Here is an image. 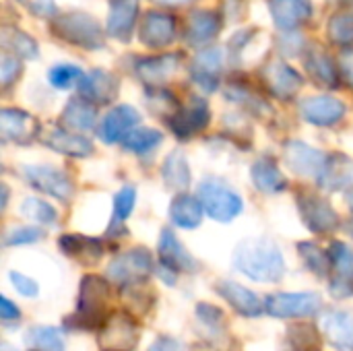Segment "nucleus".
<instances>
[{"label": "nucleus", "instance_id": "nucleus-21", "mask_svg": "<svg viewBox=\"0 0 353 351\" xmlns=\"http://www.w3.org/2000/svg\"><path fill=\"white\" fill-rule=\"evenodd\" d=\"M221 66H223V52L219 48H211V50L196 54L190 66V74L203 91L211 93L219 87Z\"/></svg>", "mask_w": 353, "mask_h": 351}, {"label": "nucleus", "instance_id": "nucleus-3", "mask_svg": "<svg viewBox=\"0 0 353 351\" xmlns=\"http://www.w3.org/2000/svg\"><path fill=\"white\" fill-rule=\"evenodd\" d=\"M50 29L62 41H68L85 50H99L105 46V35L101 31V25L85 12H68L56 17L50 23Z\"/></svg>", "mask_w": 353, "mask_h": 351}, {"label": "nucleus", "instance_id": "nucleus-30", "mask_svg": "<svg viewBox=\"0 0 353 351\" xmlns=\"http://www.w3.org/2000/svg\"><path fill=\"white\" fill-rule=\"evenodd\" d=\"M203 203L192 194H178L170 205V219L182 230H194L203 221Z\"/></svg>", "mask_w": 353, "mask_h": 351}, {"label": "nucleus", "instance_id": "nucleus-48", "mask_svg": "<svg viewBox=\"0 0 353 351\" xmlns=\"http://www.w3.org/2000/svg\"><path fill=\"white\" fill-rule=\"evenodd\" d=\"M339 72L343 77V81L353 87V50H345L341 54V60H339Z\"/></svg>", "mask_w": 353, "mask_h": 351}, {"label": "nucleus", "instance_id": "nucleus-22", "mask_svg": "<svg viewBox=\"0 0 353 351\" xmlns=\"http://www.w3.org/2000/svg\"><path fill=\"white\" fill-rule=\"evenodd\" d=\"M81 95L91 101V103H112L118 97V79L114 74H110L108 70H93L89 74L83 77V81L79 83Z\"/></svg>", "mask_w": 353, "mask_h": 351}, {"label": "nucleus", "instance_id": "nucleus-18", "mask_svg": "<svg viewBox=\"0 0 353 351\" xmlns=\"http://www.w3.org/2000/svg\"><path fill=\"white\" fill-rule=\"evenodd\" d=\"M180 64H182V54L170 52V54L139 60L134 70L143 83H147L149 87H159L180 68Z\"/></svg>", "mask_w": 353, "mask_h": 351}, {"label": "nucleus", "instance_id": "nucleus-6", "mask_svg": "<svg viewBox=\"0 0 353 351\" xmlns=\"http://www.w3.org/2000/svg\"><path fill=\"white\" fill-rule=\"evenodd\" d=\"M323 306V300L314 292L302 294H273L265 302V312L275 319H308Z\"/></svg>", "mask_w": 353, "mask_h": 351}, {"label": "nucleus", "instance_id": "nucleus-31", "mask_svg": "<svg viewBox=\"0 0 353 351\" xmlns=\"http://www.w3.org/2000/svg\"><path fill=\"white\" fill-rule=\"evenodd\" d=\"M306 68L321 87H331V89L339 87L337 68H335L331 56L325 54V50H321V48L310 50V54L306 56Z\"/></svg>", "mask_w": 353, "mask_h": 351}, {"label": "nucleus", "instance_id": "nucleus-7", "mask_svg": "<svg viewBox=\"0 0 353 351\" xmlns=\"http://www.w3.org/2000/svg\"><path fill=\"white\" fill-rule=\"evenodd\" d=\"M139 341V329L130 314L116 312L99 329V348L103 351H132Z\"/></svg>", "mask_w": 353, "mask_h": 351}, {"label": "nucleus", "instance_id": "nucleus-37", "mask_svg": "<svg viewBox=\"0 0 353 351\" xmlns=\"http://www.w3.org/2000/svg\"><path fill=\"white\" fill-rule=\"evenodd\" d=\"M298 252H300V257L304 259L306 267H308L314 275H319V277H327L329 271L333 269L329 252L321 250V248H319L316 244H312V242H300V244H298Z\"/></svg>", "mask_w": 353, "mask_h": 351}, {"label": "nucleus", "instance_id": "nucleus-10", "mask_svg": "<svg viewBox=\"0 0 353 351\" xmlns=\"http://www.w3.org/2000/svg\"><path fill=\"white\" fill-rule=\"evenodd\" d=\"M261 77L267 89L279 99H292L304 85L302 74L290 64H285L283 60H269L263 66Z\"/></svg>", "mask_w": 353, "mask_h": 351}, {"label": "nucleus", "instance_id": "nucleus-12", "mask_svg": "<svg viewBox=\"0 0 353 351\" xmlns=\"http://www.w3.org/2000/svg\"><path fill=\"white\" fill-rule=\"evenodd\" d=\"M139 124H141V114L132 106L122 103V106H116L114 110H110L108 116L101 120L99 137L108 145L122 143Z\"/></svg>", "mask_w": 353, "mask_h": 351}, {"label": "nucleus", "instance_id": "nucleus-16", "mask_svg": "<svg viewBox=\"0 0 353 351\" xmlns=\"http://www.w3.org/2000/svg\"><path fill=\"white\" fill-rule=\"evenodd\" d=\"M300 114L304 120L316 126H333L345 116V106L337 97L316 95L308 97L300 103Z\"/></svg>", "mask_w": 353, "mask_h": 351}, {"label": "nucleus", "instance_id": "nucleus-54", "mask_svg": "<svg viewBox=\"0 0 353 351\" xmlns=\"http://www.w3.org/2000/svg\"><path fill=\"white\" fill-rule=\"evenodd\" d=\"M2 351H14V350H12V348H8L6 343H2Z\"/></svg>", "mask_w": 353, "mask_h": 351}, {"label": "nucleus", "instance_id": "nucleus-47", "mask_svg": "<svg viewBox=\"0 0 353 351\" xmlns=\"http://www.w3.org/2000/svg\"><path fill=\"white\" fill-rule=\"evenodd\" d=\"M8 277H10V283L14 285V290H17L21 296H25V298H35V296H37L39 288H37V283H35L31 277H27V275H23V273H17V271H10Z\"/></svg>", "mask_w": 353, "mask_h": 351}, {"label": "nucleus", "instance_id": "nucleus-45", "mask_svg": "<svg viewBox=\"0 0 353 351\" xmlns=\"http://www.w3.org/2000/svg\"><path fill=\"white\" fill-rule=\"evenodd\" d=\"M19 74H21V60L17 54L6 50L0 58V81H2V85L8 87L14 79H19Z\"/></svg>", "mask_w": 353, "mask_h": 351}, {"label": "nucleus", "instance_id": "nucleus-43", "mask_svg": "<svg viewBox=\"0 0 353 351\" xmlns=\"http://www.w3.org/2000/svg\"><path fill=\"white\" fill-rule=\"evenodd\" d=\"M134 201H137V190H134V186H124V188L116 194V199H114V221H112V225H116V230L122 228V223H124V221L128 219V215L132 213ZM122 230H124V228H122Z\"/></svg>", "mask_w": 353, "mask_h": 351}, {"label": "nucleus", "instance_id": "nucleus-53", "mask_svg": "<svg viewBox=\"0 0 353 351\" xmlns=\"http://www.w3.org/2000/svg\"><path fill=\"white\" fill-rule=\"evenodd\" d=\"M153 2L161 6H184V4H192L194 0H153Z\"/></svg>", "mask_w": 353, "mask_h": 351}, {"label": "nucleus", "instance_id": "nucleus-1", "mask_svg": "<svg viewBox=\"0 0 353 351\" xmlns=\"http://www.w3.org/2000/svg\"><path fill=\"white\" fill-rule=\"evenodd\" d=\"M234 267L259 283H277L285 275V261L279 246L267 238H250L236 246Z\"/></svg>", "mask_w": 353, "mask_h": 351}, {"label": "nucleus", "instance_id": "nucleus-15", "mask_svg": "<svg viewBox=\"0 0 353 351\" xmlns=\"http://www.w3.org/2000/svg\"><path fill=\"white\" fill-rule=\"evenodd\" d=\"M176 39V19L161 10H149L141 23V41L153 50L165 48Z\"/></svg>", "mask_w": 353, "mask_h": 351}, {"label": "nucleus", "instance_id": "nucleus-8", "mask_svg": "<svg viewBox=\"0 0 353 351\" xmlns=\"http://www.w3.org/2000/svg\"><path fill=\"white\" fill-rule=\"evenodd\" d=\"M298 209L306 228L314 234H331L339 228L337 211L321 197L312 192L298 194Z\"/></svg>", "mask_w": 353, "mask_h": 351}, {"label": "nucleus", "instance_id": "nucleus-5", "mask_svg": "<svg viewBox=\"0 0 353 351\" xmlns=\"http://www.w3.org/2000/svg\"><path fill=\"white\" fill-rule=\"evenodd\" d=\"M153 271V259L147 248H132L118 259H114L108 267V279L118 283L120 288L145 281Z\"/></svg>", "mask_w": 353, "mask_h": 351}, {"label": "nucleus", "instance_id": "nucleus-32", "mask_svg": "<svg viewBox=\"0 0 353 351\" xmlns=\"http://www.w3.org/2000/svg\"><path fill=\"white\" fill-rule=\"evenodd\" d=\"M93 106H95V103L87 101L85 97H72V99L66 103L64 112H62V122H64V126H68V128H72V130H79V132L89 130V128L95 124V118H97Z\"/></svg>", "mask_w": 353, "mask_h": 351}, {"label": "nucleus", "instance_id": "nucleus-42", "mask_svg": "<svg viewBox=\"0 0 353 351\" xmlns=\"http://www.w3.org/2000/svg\"><path fill=\"white\" fill-rule=\"evenodd\" d=\"M329 37L339 46H353V14L339 12L329 21Z\"/></svg>", "mask_w": 353, "mask_h": 351}, {"label": "nucleus", "instance_id": "nucleus-23", "mask_svg": "<svg viewBox=\"0 0 353 351\" xmlns=\"http://www.w3.org/2000/svg\"><path fill=\"white\" fill-rule=\"evenodd\" d=\"M41 143L56 153L70 155V157H89L93 153V143L83 134H72L64 128H50L48 132L39 134Z\"/></svg>", "mask_w": 353, "mask_h": 351}, {"label": "nucleus", "instance_id": "nucleus-19", "mask_svg": "<svg viewBox=\"0 0 353 351\" xmlns=\"http://www.w3.org/2000/svg\"><path fill=\"white\" fill-rule=\"evenodd\" d=\"M269 10L279 29L292 31L310 21L314 6L312 0H269Z\"/></svg>", "mask_w": 353, "mask_h": 351}, {"label": "nucleus", "instance_id": "nucleus-14", "mask_svg": "<svg viewBox=\"0 0 353 351\" xmlns=\"http://www.w3.org/2000/svg\"><path fill=\"white\" fill-rule=\"evenodd\" d=\"M283 161L292 172H296L300 176L319 178V174L325 168L327 155H323L319 149H312L310 145H306L302 141H290L283 149Z\"/></svg>", "mask_w": 353, "mask_h": 351}, {"label": "nucleus", "instance_id": "nucleus-20", "mask_svg": "<svg viewBox=\"0 0 353 351\" xmlns=\"http://www.w3.org/2000/svg\"><path fill=\"white\" fill-rule=\"evenodd\" d=\"M217 294L242 317L246 319H256L265 312V304L261 298L250 292L248 288L236 283V281H219L217 283Z\"/></svg>", "mask_w": 353, "mask_h": 351}, {"label": "nucleus", "instance_id": "nucleus-17", "mask_svg": "<svg viewBox=\"0 0 353 351\" xmlns=\"http://www.w3.org/2000/svg\"><path fill=\"white\" fill-rule=\"evenodd\" d=\"M319 186L331 192L353 188V159L343 153H331L325 161L323 172L316 178Z\"/></svg>", "mask_w": 353, "mask_h": 351}, {"label": "nucleus", "instance_id": "nucleus-34", "mask_svg": "<svg viewBox=\"0 0 353 351\" xmlns=\"http://www.w3.org/2000/svg\"><path fill=\"white\" fill-rule=\"evenodd\" d=\"M2 48L17 54L19 58H27V60H33L39 56V48L35 43L33 37H29L27 33L14 29V27H2Z\"/></svg>", "mask_w": 353, "mask_h": 351}, {"label": "nucleus", "instance_id": "nucleus-26", "mask_svg": "<svg viewBox=\"0 0 353 351\" xmlns=\"http://www.w3.org/2000/svg\"><path fill=\"white\" fill-rule=\"evenodd\" d=\"M139 2L137 0H112L108 17V35L120 41H128L137 23Z\"/></svg>", "mask_w": 353, "mask_h": 351}, {"label": "nucleus", "instance_id": "nucleus-25", "mask_svg": "<svg viewBox=\"0 0 353 351\" xmlns=\"http://www.w3.org/2000/svg\"><path fill=\"white\" fill-rule=\"evenodd\" d=\"M159 259L161 265L174 269L176 273H194L199 269L196 261L192 259V254L180 244V240L176 238V234L172 230H163L161 238H159Z\"/></svg>", "mask_w": 353, "mask_h": 351}, {"label": "nucleus", "instance_id": "nucleus-29", "mask_svg": "<svg viewBox=\"0 0 353 351\" xmlns=\"http://www.w3.org/2000/svg\"><path fill=\"white\" fill-rule=\"evenodd\" d=\"M250 176H252L254 186H256L261 192H267V194L281 192V190H285V186H288L285 176L281 174L277 161H275L271 155L261 157V159L252 166Z\"/></svg>", "mask_w": 353, "mask_h": 351}, {"label": "nucleus", "instance_id": "nucleus-9", "mask_svg": "<svg viewBox=\"0 0 353 351\" xmlns=\"http://www.w3.org/2000/svg\"><path fill=\"white\" fill-rule=\"evenodd\" d=\"M25 180L29 182V186L41 190L43 194H50L62 203H68L74 194V184L72 180L56 170V168H48V166H27L23 170Z\"/></svg>", "mask_w": 353, "mask_h": 351}, {"label": "nucleus", "instance_id": "nucleus-38", "mask_svg": "<svg viewBox=\"0 0 353 351\" xmlns=\"http://www.w3.org/2000/svg\"><path fill=\"white\" fill-rule=\"evenodd\" d=\"M27 341L39 351H64L62 331L56 327H33L27 333Z\"/></svg>", "mask_w": 353, "mask_h": 351}, {"label": "nucleus", "instance_id": "nucleus-24", "mask_svg": "<svg viewBox=\"0 0 353 351\" xmlns=\"http://www.w3.org/2000/svg\"><path fill=\"white\" fill-rule=\"evenodd\" d=\"M321 329L327 341L339 351H353V314L333 310L323 314Z\"/></svg>", "mask_w": 353, "mask_h": 351}, {"label": "nucleus", "instance_id": "nucleus-46", "mask_svg": "<svg viewBox=\"0 0 353 351\" xmlns=\"http://www.w3.org/2000/svg\"><path fill=\"white\" fill-rule=\"evenodd\" d=\"M196 319H199L205 327H209V329H213V331L223 329V323H225V314H223L219 308H215V306H211V304H205V302L196 306Z\"/></svg>", "mask_w": 353, "mask_h": 351}, {"label": "nucleus", "instance_id": "nucleus-52", "mask_svg": "<svg viewBox=\"0 0 353 351\" xmlns=\"http://www.w3.org/2000/svg\"><path fill=\"white\" fill-rule=\"evenodd\" d=\"M157 273H159V277H161L168 285H174V283H176V271H174V269H170V267H165V265H159Z\"/></svg>", "mask_w": 353, "mask_h": 351}, {"label": "nucleus", "instance_id": "nucleus-27", "mask_svg": "<svg viewBox=\"0 0 353 351\" xmlns=\"http://www.w3.org/2000/svg\"><path fill=\"white\" fill-rule=\"evenodd\" d=\"M221 29V19L215 10H194L186 23V41L192 46H201L211 41Z\"/></svg>", "mask_w": 353, "mask_h": 351}, {"label": "nucleus", "instance_id": "nucleus-13", "mask_svg": "<svg viewBox=\"0 0 353 351\" xmlns=\"http://www.w3.org/2000/svg\"><path fill=\"white\" fill-rule=\"evenodd\" d=\"M0 132H2L4 141L27 145L35 137H39V124L31 114H27L23 110L4 108L0 112Z\"/></svg>", "mask_w": 353, "mask_h": 351}, {"label": "nucleus", "instance_id": "nucleus-2", "mask_svg": "<svg viewBox=\"0 0 353 351\" xmlns=\"http://www.w3.org/2000/svg\"><path fill=\"white\" fill-rule=\"evenodd\" d=\"M110 300H112L110 283L99 275H85L81 281L77 312L68 317L64 325L70 329H85V331L103 327V323L108 321L105 314L110 308Z\"/></svg>", "mask_w": 353, "mask_h": 351}, {"label": "nucleus", "instance_id": "nucleus-39", "mask_svg": "<svg viewBox=\"0 0 353 351\" xmlns=\"http://www.w3.org/2000/svg\"><path fill=\"white\" fill-rule=\"evenodd\" d=\"M331 265H333V277L339 279H353V252L345 242L335 240L329 248Z\"/></svg>", "mask_w": 353, "mask_h": 351}, {"label": "nucleus", "instance_id": "nucleus-36", "mask_svg": "<svg viewBox=\"0 0 353 351\" xmlns=\"http://www.w3.org/2000/svg\"><path fill=\"white\" fill-rule=\"evenodd\" d=\"M288 341L294 351H321V335L314 325H292L288 329Z\"/></svg>", "mask_w": 353, "mask_h": 351}, {"label": "nucleus", "instance_id": "nucleus-50", "mask_svg": "<svg viewBox=\"0 0 353 351\" xmlns=\"http://www.w3.org/2000/svg\"><path fill=\"white\" fill-rule=\"evenodd\" d=\"M21 317V312H19V308L8 300V298H0V319L4 321V323H8V321H17Z\"/></svg>", "mask_w": 353, "mask_h": 351}, {"label": "nucleus", "instance_id": "nucleus-11", "mask_svg": "<svg viewBox=\"0 0 353 351\" xmlns=\"http://www.w3.org/2000/svg\"><path fill=\"white\" fill-rule=\"evenodd\" d=\"M209 118H211V112H209L207 101L201 97H192L188 106L180 108L168 120V124L178 139H190V137H194L207 128Z\"/></svg>", "mask_w": 353, "mask_h": 351}, {"label": "nucleus", "instance_id": "nucleus-4", "mask_svg": "<svg viewBox=\"0 0 353 351\" xmlns=\"http://www.w3.org/2000/svg\"><path fill=\"white\" fill-rule=\"evenodd\" d=\"M199 199L203 203L205 213L211 219L221 221V223L234 221L244 209L242 197L236 190H232L225 182L215 180V178H209L201 184Z\"/></svg>", "mask_w": 353, "mask_h": 351}, {"label": "nucleus", "instance_id": "nucleus-33", "mask_svg": "<svg viewBox=\"0 0 353 351\" xmlns=\"http://www.w3.org/2000/svg\"><path fill=\"white\" fill-rule=\"evenodd\" d=\"M161 178L172 190H186L190 184V168L182 151H172L161 168Z\"/></svg>", "mask_w": 353, "mask_h": 351}, {"label": "nucleus", "instance_id": "nucleus-44", "mask_svg": "<svg viewBox=\"0 0 353 351\" xmlns=\"http://www.w3.org/2000/svg\"><path fill=\"white\" fill-rule=\"evenodd\" d=\"M43 238V232L37 228H17L10 230L4 236V246H23V244H33Z\"/></svg>", "mask_w": 353, "mask_h": 351}, {"label": "nucleus", "instance_id": "nucleus-28", "mask_svg": "<svg viewBox=\"0 0 353 351\" xmlns=\"http://www.w3.org/2000/svg\"><path fill=\"white\" fill-rule=\"evenodd\" d=\"M58 246L60 250L83 263V265H95L99 259H101V242L95 240V238H87V236H77V234H66L58 240Z\"/></svg>", "mask_w": 353, "mask_h": 351}, {"label": "nucleus", "instance_id": "nucleus-35", "mask_svg": "<svg viewBox=\"0 0 353 351\" xmlns=\"http://www.w3.org/2000/svg\"><path fill=\"white\" fill-rule=\"evenodd\" d=\"M163 141V134L155 128H137L132 130L124 141V149L130 151V153H137V155H143V153H149L153 151L159 143Z\"/></svg>", "mask_w": 353, "mask_h": 351}, {"label": "nucleus", "instance_id": "nucleus-51", "mask_svg": "<svg viewBox=\"0 0 353 351\" xmlns=\"http://www.w3.org/2000/svg\"><path fill=\"white\" fill-rule=\"evenodd\" d=\"M147 351H184V348L174 337H159Z\"/></svg>", "mask_w": 353, "mask_h": 351}, {"label": "nucleus", "instance_id": "nucleus-49", "mask_svg": "<svg viewBox=\"0 0 353 351\" xmlns=\"http://www.w3.org/2000/svg\"><path fill=\"white\" fill-rule=\"evenodd\" d=\"M25 4H29L31 6V10L35 12V14H39V17H46V19H50L54 12H56V4H54V0H23Z\"/></svg>", "mask_w": 353, "mask_h": 351}, {"label": "nucleus", "instance_id": "nucleus-55", "mask_svg": "<svg viewBox=\"0 0 353 351\" xmlns=\"http://www.w3.org/2000/svg\"><path fill=\"white\" fill-rule=\"evenodd\" d=\"M352 4H353V0H352Z\"/></svg>", "mask_w": 353, "mask_h": 351}, {"label": "nucleus", "instance_id": "nucleus-40", "mask_svg": "<svg viewBox=\"0 0 353 351\" xmlns=\"http://www.w3.org/2000/svg\"><path fill=\"white\" fill-rule=\"evenodd\" d=\"M21 215L31 219L33 223H41V225H54L56 217H58L56 209L41 199H25L21 205Z\"/></svg>", "mask_w": 353, "mask_h": 351}, {"label": "nucleus", "instance_id": "nucleus-41", "mask_svg": "<svg viewBox=\"0 0 353 351\" xmlns=\"http://www.w3.org/2000/svg\"><path fill=\"white\" fill-rule=\"evenodd\" d=\"M85 77L83 68L74 64H56L48 70V81L56 89H70L72 85L81 83Z\"/></svg>", "mask_w": 353, "mask_h": 351}]
</instances>
